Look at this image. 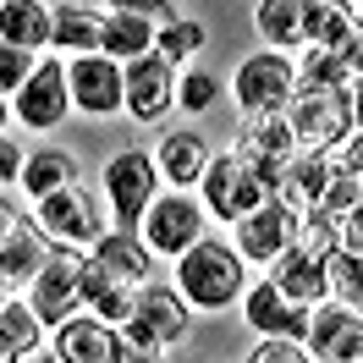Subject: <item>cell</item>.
I'll return each mask as SVG.
<instances>
[{"label": "cell", "instance_id": "16", "mask_svg": "<svg viewBox=\"0 0 363 363\" xmlns=\"http://www.w3.org/2000/svg\"><path fill=\"white\" fill-rule=\"evenodd\" d=\"M138 281H127V275L105 270L99 259H83V308H94L99 319H111V325H127V319L138 314Z\"/></svg>", "mask_w": 363, "mask_h": 363}, {"label": "cell", "instance_id": "24", "mask_svg": "<svg viewBox=\"0 0 363 363\" xmlns=\"http://www.w3.org/2000/svg\"><path fill=\"white\" fill-rule=\"evenodd\" d=\"M99 28H105V11H94V6H55L50 45L55 50H77V55H94V50H99Z\"/></svg>", "mask_w": 363, "mask_h": 363}, {"label": "cell", "instance_id": "5", "mask_svg": "<svg viewBox=\"0 0 363 363\" xmlns=\"http://www.w3.org/2000/svg\"><path fill=\"white\" fill-rule=\"evenodd\" d=\"M199 237H204V204H199L187 187L155 193V204L143 209V242H149V253L182 259Z\"/></svg>", "mask_w": 363, "mask_h": 363}, {"label": "cell", "instance_id": "34", "mask_svg": "<svg viewBox=\"0 0 363 363\" xmlns=\"http://www.w3.org/2000/svg\"><path fill=\"white\" fill-rule=\"evenodd\" d=\"M248 363H319L303 341H286V336H264L259 347H253V358Z\"/></svg>", "mask_w": 363, "mask_h": 363}, {"label": "cell", "instance_id": "33", "mask_svg": "<svg viewBox=\"0 0 363 363\" xmlns=\"http://www.w3.org/2000/svg\"><path fill=\"white\" fill-rule=\"evenodd\" d=\"M33 72H39V55H33V50L6 45V39H0V94H17Z\"/></svg>", "mask_w": 363, "mask_h": 363}, {"label": "cell", "instance_id": "12", "mask_svg": "<svg viewBox=\"0 0 363 363\" xmlns=\"http://www.w3.org/2000/svg\"><path fill=\"white\" fill-rule=\"evenodd\" d=\"M319 363H358L363 358V314L347 303H319L308 314V341H303Z\"/></svg>", "mask_w": 363, "mask_h": 363}, {"label": "cell", "instance_id": "22", "mask_svg": "<svg viewBox=\"0 0 363 363\" xmlns=\"http://www.w3.org/2000/svg\"><path fill=\"white\" fill-rule=\"evenodd\" d=\"M160 177L171 182V187H187V182H204L209 171V149L199 133H171L165 143H160Z\"/></svg>", "mask_w": 363, "mask_h": 363}, {"label": "cell", "instance_id": "13", "mask_svg": "<svg viewBox=\"0 0 363 363\" xmlns=\"http://www.w3.org/2000/svg\"><path fill=\"white\" fill-rule=\"evenodd\" d=\"M72 111V89H67V67L61 61H39V72L17 89V121L33 127V133H50L61 127Z\"/></svg>", "mask_w": 363, "mask_h": 363}, {"label": "cell", "instance_id": "41", "mask_svg": "<svg viewBox=\"0 0 363 363\" xmlns=\"http://www.w3.org/2000/svg\"><path fill=\"white\" fill-rule=\"evenodd\" d=\"M160 352H165V347H127V363H165Z\"/></svg>", "mask_w": 363, "mask_h": 363}, {"label": "cell", "instance_id": "35", "mask_svg": "<svg viewBox=\"0 0 363 363\" xmlns=\"http://www.w3.org/2000/svg\"><path fill=\"white\" fill-rule=\"evenodd\" d=\"M215 94H220V83H215L209 72H193V77H182L177 99L187 105V111H209V105H215Z\"/></svg>", "mask_w": 363, "mask_h": 363}, {"label": "cell", "instance_id": "26", "mask_svg": "<svg viewBox=\"0 0 363 363\" xmlns=\"http://www.w3.org/2000/svg\"><path fill=\"white\" fill-rule=\"evenodd\" d=\"M259 33L281 50L308 45V0H264L259 6Z\"/></svg>", "mask_w": 363, "mask_h": 363}, {"label": "cell", "instance_id": "39", "mask_svg": "<svg viewBox=\"0 0 363 363\" xmlns=\"http://www.w3.org/2000/svg\"><path fill=\"white\" fill-rule=\"evenodd\" d=\"M341 165L363 177V127H352V133H347V143H341Z\"/></svg>", "mask_w": 363, "mask_h": 363}, {"label": "cell", "instance_id": "20", "mask_svg": "<svg viewBox=\"0 0 363 363\" xmlns=\"http://www.w3.org/2000/svg\"><path fill=\"white\" fill-rule=\"evenodd\" d=\"M155 33L160 28L149 17H133V11H105V28H99V55L111 61H138L155 50Z\"/></svg>", "mask_w": 363, "mask_h": 363}, {"label": "cell", "instance_id": "30", "mask_svg": "<svg viewBox=\"0 0 363 363\" xmlns=\"http://www.w3.org/2000/svg\"><path fill=\"white\" fill-rule=\"evenodd\" d=\"M28 187V199H50L55 187H67V182H77V165H72L67 155H55V149H39V155L23 160V177H17Z\"/></svg>", "mask_w": 363, "mask_h": 363}, {"label": "cell", "instance_id": "6", "mask_svg": "<svg viewBox=\"0 0 363 363\" xmlns=\"http://www.w3.org/2000/svg\"><path fill=\"white\" fill-rule=\"evenodd\" d=\"M28 308L45 319V325H61L83 308V253L77 248H55L45 259V270L28 281Z\"/></svg>", "mask_w": 363, "mask_h": 363}, {"label": "cell", "instance_id": "4", "mask_svg": "<svg viewBox=\"0 0 363 363\" xmlns=\"http://www.w3.org/2000/svg\"><path fill=\"white\" fill-rule=\"evenodd\" d=\"M33 226L45 242L55 248H94L99 237H105V215L94 204V193L83 182H67V187H55L50 199H33Z\"/></svg>", "mask_w": 363, "mask_h": 363}, {"label": "cell", "instance_id": "45", "mask_svg": "<svg viewBox=\"0 0 363 363\" xmlns=\"http://www.w3.org/2000/svg\"><path fill=\"white\" fill-rule=\"evenodd\" d=\"M358 6H363V0H358Z\"/></svg>", "mask_w": 363, "mask_h": 363}, {"label": "cell", "instance_id": "3", "mask_svg": "<svg viewBox=\"0 0 363 363\" xmlns=\"http://www.w3.org/2000/svg\"><path fill=\"white\" fill-rule=\"evenodd\" d=\"M264 199H270V171H264L253 155L231 149V155L209 160V171H204V209L209 215H220V220L237 226V220L253 215Z\"/></svg>", "mask_w": 363, "mask_h": 363}, {"label": "cell", "instance_id": "46", "mask_svg": "<svg viewBox=\"0 0 363 363\" xmlns=\"http://www.w3.org/2000/svg\"><path fill=\"white\" fill-rule=\"evenodd\" d=\"M358 363H363V358H358Z\"/></svg>", "mask_w": 363, "mask_h": 363}, {"label": "cell", "instance_id": "44", "mask_svg": "<svg viewBox=\"0 0 363 363\" xmlns=\"http://www.w3.org/2000/svg\"><path fill=\"white\" fill-rule=\"evenodd\" d=\"M0 116H6V105H0Z\"/></svg>", "mask_w": 363, "mask_h": 363}, {"label": "cell", "instance_id": "31", "mask_svg": "<svg viewBox=\"0 0 363 363\" xmlns=\"http://www.w3.org/2000/svg\"><path fill=\"white\" fill-rule=\"evenodd\" d=\"M352 61L341 50H308V61L297 72V83H314V89H352Z\"/></svg>", "mask_w": 363, "mask_h": 363}, {"label": "cell", "instance_id": "37", "mask_svg": "<svg viewBox=\"0 0 363 363\" xmlns=\"http://www.w3.org/2000/svg\"><path fill=\"white\" fill-rule=\"evenodd\" d=\"M341 248H352V253H363V199L347 215H341Z\"/></svg>", "mask_w": 363, "mask_h": 363}, {"label": "cell", "instance_id": "11", "mask_svg": "<svg viewBox=\"0 0 363 363\" xmlns=\"http://www.w3.org/2000/svg\"><path fill=\"white\" fill-rule=\"evenodd\" d=\"M55 358L61 363H127L121 325L99 314H72L55 325Z\"/></svg>", "mask_w": 363, "mask_h": 363}, {"label": "cell", "instance_id": "9", "mask_svg": "<svg viewBox=\"0 0 363 363\" xmlns=\"http://www.w3.org/2000/svg\"><path fill=\"white\" fill-rule=\"evenodd\" d=\"M297 89V67L281 55V50H264V55H248L242 67H237V83H231V94H237V105L242 111H286V99H292Z\"/></svg>", "mask_w": 363, "mask_h": 363}, {"label": "cell", "instance_id": "8", "mask_svg": "<svg viewBox=\"0 0 363 363\" xmlns=\"http://www.w3.org/2000/svg\"><path fill=\"white\" fill-rule=\"evenodd\" d=\"M297 231H303V215L292 204H281V199H264L253 215L237 220V253L253 259V264H275L297 242Z\"/></svg>", "mask_w": 363, "mask_h": 363}, {"label": "cell", "instance_id": "25", "mask_svg": "<svg viewBox=\"0 0 363 363\" xmlns=\"http://www.w3.org/2000/svg\"><path fill=\"white\" fill-rule=\"evenodd\" d=\"M89 259H99L105 270H116V275H127V281H138L143 286V275H149V242H138L133 231H105L99 242L89 248Z\"/></svg>", "mask_w": 363, "mask_h": 363}, {"label": "cell", "instance_id": "2", "mask_svg": "<svg viewBox=\"0 0 363 363\" xmlns=\"http://www.w3.org/2000/svg\"><path fill=\"white\" fill-rule=\"evenodd\" d=\"M286 121H292L297 149H308V155L341 149L347 133H352V94H347V89H314V83H297L292 99H286Z\"/></svg>", "mask_w": 363, "mask_h": 363}, {"label": "cell", "instance_id": "18", "mask_svg": "<svg viewBox=\"0 0 363 363\" xmlns=\"http://www.w3.org/2000/svg\"><path fill=\"white\" fill-rule=\"evenodd\" d=\"M237 149H242V155H253L264 171H275L281 160H292V155H297V138H292V121H286V111H253L248 121H242Z\"/></svg>", "mask_w": 363, "mask_h": 363}, {"label": "cell", "instance_id": "42", "mask_svg": "<svg viewBox=\"0 0 363 363\" xmlns=\"http://www.w3.org/2000/svg\"><path fill=\"white\" fill-rule=\"evenodd\" d=\"M347 94H352V127H363V77H352Z\"/></svg>", "mask_w": 363, "mask_h": 363}, {"label": "cell", "instance_id": "23", "mask_svg": "<svg viewBox=\"0 0 363 363\" xmlns=\"http://www.w3.org/2000/svg\"><path fill=\"white\" fill-rule=\"evenodd\" d=\"M39 341H45V319L33 314L28 303H6L0 308V363H17V358H33L39 352Z\"/></svg>", "mask_w": 363, "mask_h": 363}, {"label": "cell", "instance_id": "32", "mask_svg": "<svg viewBox=\"0 0 363 363\" xmlns=\"http://www.w3.org/2000/svg\"><path fill=\"white\" fill-rule=\"evenodd\" d=\"M199 45H204V28H199V23H165L155 33V55H165L171 67H177L182 55H193Z\"/></svg>", "mask_w": 363, "mask_h": 363}, {"label": "cell", "instance_id": "28", "mask_svg": "<svg viewBox=\"0 0 363 363\" xmlns=\"http://www.w3.org/2000/svg\"><path fill=\"white\" fill-rule=\"evenodd\" d=\"M325 286H330V303H347L363 314V253L330 248L325 253Z\"/></svg>", "mask_w": 363, "mask_h": 363}, {"label": "cell", "instance_id": "29", "mask_svg": "<svg viewBox=\"0 0 363 363\" xmlns=\"http://www.w3.org/2000/svg\"><path fill=\"white\" fill-rule=\"evenodd\" d=\"M50 253H55V248H45L39 226H23L6 248H0V275H6V281H33V275L45 270Z\"/></svg>", "mask_w": 363, "mask_h": 363}, {"label": "cell", "instance_id": "1", "mask_svg": "<svg viewBox=\"0 0 363 363\" xmlns=\"http://www.w3.org/2000/svg\"><path fill=\"white\" fill-rule=\"evenodd\" d=\"M177 264H182L177 270L182 275V297H187L193 308H226L231 297H242V286H248L242 253L226 248V242H215V237H199Z\"/></svg>", "mask_w": 363, "mask_h": 363}, {"label": "cell", "instance_id": "10", "mask_svg": "<svg viewBox=\"0 0 363 363\" xmlns=\"http://www.w3.org/2000/svg\"><path fill=\"white\" fill-rule=\"evenodd\" d=\"M67 89H72V105L89 116H111V111H127V77H121V61L111 55H77L67 67Z\"/></svg>", "mask_w": 363, "mask_h": 363}, {"label": "cell", "instance_id": "15", "mask_svg": "<svg viewBox=\"0 0 363 363\" xmlns=\"http://www.w3.org/2000/svg\"><path fill=\"white\" fill-rule=\"evenodd\" d=\"M308 314L314 308H303L292 297L281 292L275 281H259L248 292V325L259 336H286V341H308Z\"/></svg>", "mask_w": 363, "mask_h": 363}, {"label": "cell", "instance_id": "19", "mask_svg": "<svg viewBox=\"0 0 363 363\" xmlns=\"http://www.w3.org/2000/svg\"><path fill=\"white\" fill-rule=\"evenodd\" d=\"M133 319L155 330L160 347H171V341L187 336V297L171 292V286H143V292H138V314Z\"/></svg>", "mask_w": 363, "mask_h": 363}, {"label": "cell", "instance_id": "21", "mask_svg": "<svg viewBox=\"0 0 363 363\" xmlns=\"http://www.w3.org/2000/svg\"><path fill=\"white\" fill-rule=\"evenodd\" d=\"M50 28H55V11L45 0H6L0 6V39L6 45L39 50V45H50Z\"/></svg>", "mask_w": 363, "mask_h": 363}, {"label": "cell", "instance_id": "27", "mask_svg": "<svg viewBox=\"0 0 363 363\" xmlns=\"http://www.w3.org/2000/svg\"><path fill=\"white\" fill-rule=\"evenodd\" d=\"M352 28H358L352 0H308V45L314 50H336Z\"/></svg>", "mask_w": 363, "mask_h": 363}, {"label": "cell", "instance_id": "38", "mask_svg": "<svg viewBox=\"0 0 363 363\" xmlns=\"http://www.w3.org/2000/svg\"><path fill=\"white\" fill-rule=\"evenodd\" d=\"M23 149H17V143H11V138L0 133V182H11V177H23Z\"/></svg>", "mask_w": 363, "mask_h": 363}, {"label": "cell", "instance_id": "43", "mask_svg": "<svg viewBox=\"0 0 363 363\" xmlns=\"http://www.w3.org/2000/svg\"><path fill=\"white\" fill-rule=\"evenodd\" d=\"M28 363H61V358H55V352H33Z\"/></svg>", "mask_w": 363, "mask_h": 363}, {"label": "cell", "instance_id": "17", "mask_svg": "<svg viewBox=\"0 0 363 363\" xmlns=\"http://www.w3.org/2000/svg\"><path fill=\"white\" fill-rule=\"evenodd\" d=\"M270 281L292 297V303H303V308H319V303L330 297V286H325V259H314L303 242H292V248L270 264Z\"/></svg>", "mask_w": 363, "mask_h": 363}, {"label": "cell", "instance_id": "7", "mask_svg": "<svg viewBox=\"0 0 363 363\" xmlns=\"http://www.w3.org/2000/svg\"><path fill=\"white\" fill-rule=\"evenodd\" d=\"M105 193H111L116 226H143V209L155 204V193H160V165L143 149H121L105 165Z\"/></svg>", "mask_w": 363, "mask_h": 363}, {"label": "cell", "instance_id": "14", "mask_svg": "<svg viewBox=\"0 0 363 363\" xmlns=\"http://www.w3.org/2000/svg\"><path fill=\"white\" fill-rule=\"evenodd\" d=\"M121 77H127V111L138 116V121H160V116L177 105V67L165 61V55H138V61H127L121 67Z\"/></svg>", "mask_w": 363, "mask_h": 363}, {"label": "cell", "instance_id": "40", "mask_svg": "<svg viewBox=\"0 0 363 363\" xmlns=\"http://www.w3.org/2000/svg\"><path fill=\"white\" fill-rule=\"evenodd\" d=\"M17 231H23V215H17L11 204H0V248H6V242H11Z\"/></svg>", "mask_w": 363, "mask_h": 363}, {"label": "cell", "instance_id": "36", "mask_svg": "<svg viewBox=\"0 0 363 363\" xmlns=\"http://www.w3.org/2000/svg\"><path fill=\"white\" fill-rule=\"evenodd\" d=\"M111 11H133V17H149L155 28L177 23V17H171V0H111Z\"/></svg>", "mask_w": 363, "mask_h": 363}]
</instances>
